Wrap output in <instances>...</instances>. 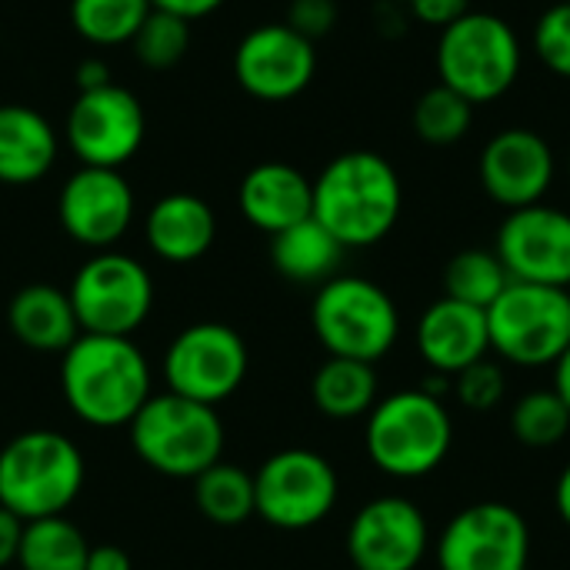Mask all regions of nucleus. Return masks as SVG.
Segmentation results:
<instances>
[{
	"instance_id": "obj_35",
	"label": "nucleus",
	"mask_w": 570,
	"mask_h": 570,
	"mask_svg": "<svg viewBox=\"0 0 570 570\" xmlns=\"http://www.w3.org/2000/svg\"><path fill=\"white\" fill-rule=\"evenodd\" d=\"M284 23L304 33L307 40H317L331 33V27L337 23V3L334 0H291Z\"/></svg>"
},
{
	"instance_id": "obj_3",
	"label": "nucleus",
	"mask_w": 570,
	"mask_h": 570,
	"mask_svg": "<svg viewBox=\"0 0 570 570\" xmlns=\"http://www.w3.org/2000/svg\"><path fill=\"white\" fill-rule=\"evenodd\" d=\"M371 464L394 481H421L434 474L454 448V417L444 397L407 387L381 397L364 428Z\"/></svg>"
},
{
	"instance_id": "obj_37",
	"label": "nucleus",
	"mask_w": 570,
	"mask_h": 570,
	"mask_svg": "<svg viewBox=\"0 0 570 570\" xmlns=\"http://www.w3.org/2000/svg\"><path fill=\"white\" fill-rule=\"evenodd\" d=\"M20 534H23V521L17 514H10L7 508H0V570L17 564Z\"/></svg>"
},
{
	"instance_id": "obj_38",
	"label": "nucleus",
	"mask_w": 570,
	"mask_h": 570,
	"mask_svg": "<svg viewBox=\"0 0 570 570\" xmlns=\"http://www.w3.org/2000/svg\"><path fill=\"white\" fill-rule=\"evenodd\" d=\"M73 80H77V90H80V94L100 90V87L114 83L110 67H107V60H100V57H83V60L77 63V70H73Z\"/></svg>"
},
{
	"instance_id": "obj_6",
	"label": "nucleus",
	"mask_w": 570,
	"mask_h": 570,
	"mask_svg": "<svg viewBox=\"0 0 570 570\" xmlns=\"http://www.w3.org/2000/svg\"><path fill=\"white\" fill-rule=\"evenodd\" d=\"M137 458L164 478H197L224 454V424L214 407L180 394H150L127 424Z\"/></svg>"
},
{
	"instance_id": "obj_23",
	"label": "nucleus",
	"mask_w": 570,
	"mask_h": 570,
	"mask_svg": "<svg viewBox=\"0 0 570 570\" xmlns=\"http://www.w3.org/2000/svg\"><path fill=\"white\" fill-rule=\"evenodd\" d=\"M7 324L23 347L40 354H63L80 337V324L67 291L50 284L20 287L7 307Z\"/></svg>"
},
{
	"instance_id": "obj_9",
	"label": "nucleus",
	"mask_w": 570,
	"mask_h": 570,
	"mask_svg": "<svg viewBox=\"0 0 570 570\" xmlns=\"http://www.w3.org/2000/svg\"><path fill=\"white\" fill-rule=\"evenodd\" d=\"M341 498V478L334 464L307 448H287L271 454L254 474V504L277 531H307L331 518Z\"/></svg>"
},
{
	"instance_id": "obj_13",
	"label": "nucleus",
	"mask_w": 570,
	"mask_h": 570,
	"mask_svg": "<svg viewBox=\"0 0 570 570\" xmlns=\"http://www.w3.org/2000/svg\"><path fill=\"white\" fill-rule=\"evenodd\" d=\"M63 134L83 167L120 170L140 150L147 117L140 100L127 87L107 83L100 90L77 94Z\"/></svg>"
},
{
	"instance_id": "obj_42",
	"label": "nucleus",
	"mask_w": 570,
	"mask_h": 570,
	"mask_svg": "<svg viewBox=\"0 0 570 570\" xmlns=\"http://www.w3.org/2000/svg\"><path fill=\"white\" fill-rule=\"evenodd\" d=\"M554 391H558V397L568 404L570 411V347L554 361Z\"/></svg>"
},
{
	"instance_id": "obj_21",
	"label": "nucleus",
	"mask_w": 570,
	"mask_h": 570,
	"mask_svg": "<svg viewBox=\"0 0 570 570\" xmlns=\"http://www.w3.org/2000/svg\"><path fill=\"white\" fill-rule=\"evenodd\" d=\"M144 237L160 261L190 264L214 247L217 217L210 204L197 194H167L147 210Z\"/></svg>"
},
{
	"instance_id": "obj_41",
	"label": "nucleus",
	"mask_w": 570,
	"mask_h": 570,
	"mask_svg": "<svg viewBox=\"0 0 570 570\" xmlns=\"http://www.w3.org/2000/svg\"><path fill=\"white\" fill-rule=\"evenodd\" d=\"M554 511H558L561 524L570 531V464L561 471V478L554 484Z\"/></svg>"
},
{
	"instance_id": "obj_16",
	"label": "nucleus",
	"mask_w": 570,
	"mask_h": 570,
	"mask_svg": "<svg viewBox=\"0 0 570 570\" xmlns=\"http://www.w3.org/2000/svg\"><path fill=\"white\" fill-rule=\"evenodd\" d=\"M317 70L314 40L297 33L287 23H261L234 50L237 83L267 104H281L307 90Z\"/></svg>"
},
{
	"instance_id": "obj_26",
	"label": "nucleus",
	"mask_w": 570,
	"mask_h": 570,
	"mask_svg": "<svg viewBox=\"0 0 570 570\" xmlns=\"http://www.w3.org/2000/svg\"><path fill=\"white\" fill-rule=\"evenodd\" d=\"M87 554L90 544L83 531L63 514L23 521L17 551L20 570H87Z\"/></svg>"
},
{
	"instance_id": "obj_36",
	"label": "nucleus",
	"mask_w": 570,
	"mask_h": 570,
	"mask_svg": "<svg viewBox=\"0 0 570 570\" xmlns=\"http://www.w3.org/2000/svg\"><path fill=\"white\" fill-rule=\"evenodd\" d=\"M411 7L428 27H438V30L451 27L454 20H461L471 10L468 0H411Z\"/></svg>"
},
{
	"instance_id": "obj_4",
	"label": "nucleus",
	"mask_w": 570,
	"mask_h": 570,
	"mask_svg": "<svg viewBox=\"0 0 570 570\" xmlns=\"http://www.w3.org/2000/svg\"><path fill=\"white\" fill-rule=\"evenodd\" d=\"M87 464L60 431H23L0 448V508L20 521L57 518L83 491Z\"/></svg>"
},
{
	"instance_id": "obj_12",
	"label": "nucleus",
	"mask_w": 570,
	"mask_h": 570,
	"mask_svg": "<svg viewBox=\"0 0 570 570\" xmlns=\"http://www.w3.org/2000/svg\"><path fill=\"white\" fill-rule=\"evenodd\" d=\"M438 570H531L528 518L504 501L461 508L434 544Z\"/></svg>"
},
{
	"instance_id": "obj_25",
	"label": "nucleus",
	"mask_w": 570,
	"mask_h": 570,
	"mask_svg": "<svg viewBox=\"0 0 570 570\" xmlns=\"http://www.w3.org/2000/svg\"><path fill=\"white\" fill-rule=\"evenodd\" d=\"M314 407L331 421H357L367 417L377 397V371L374 364L351 357H327L311 381Z\"/></svg>"
},
{
	"instance_id": "obj_30",
	"label": "nucleus",
	"mask_w": 570,
	"mask_h": 570,
	"mask_svg": "<svg viewBox=\"0 0 570 570\" xmlns=\"http://www.w3.org/2000/svg\"><path fill=\"white\" fill-rule=\"evenodd\" d=\"M508 424H511V438L521 448L551 451V448L564 444V438L570 434V411L554 387L551 391L541 387V391H528L521 401H514Z\"/></svg>"
},
{
	"instance_id": "obj_29",
	"label": "nucleus",
	"mask_w": 570,
	"mask_h": 570,
	"mask_svg": "<svg viewBox=\"0 0 570 570\" xmlns=\"http://www.w3.org/2000/svg\"><path fill=\"white\" fill-rule=\"evenodd\" d=\"M150 10V0H70V23L87 43L117 47L134 40Z\"/></svg>"
},
{
	"instance_id": "obj_34",
	"label": "nucleus",
	"mask_w": 570,
	"mask_h": 570,
	"mask_svg": "<svg viewBox=\"0 0 570 570\" xmlns=\"http://www.w3.org/2000/svg\"><path fill=\"white\" fill-rule=\"evenodd\" d=\"M531 43H534L538 60L551 73L570 80V0H561L554 7H548L538 17Z\"/></svg>"
},
{
	"instance_id": "obj_20",
	"label": "nucleus",
	"mask_w": 570,
	"mask_h": 570,
	"mask_svg": "<svg viewBox=\"0 0 570 570\" xmlns=\"http://www.w3.org/2000/svg\"><path fill=\"white\" fill-rule=\"evenodd\" d=\"M237 204L250 227L274 237L314 214V180H307L291 164L267 160L244 174Z\"/></svg>"
},
{
	"instance_id": "obj_40",
	"label": "nucleus",
	"mask_w": 570,
	"mask_h": 570,
	"mask_svg": "<svg viewBox=\"0 0 570 570\" xmlns=\"http://www.w3.org/2000/svg\"><path fill=\"white\" fill-rule=\"evenodd\" d=\"M87 570H134L130 554L117 544H97L87 554Z\"/></svg>"
},
{
	"instance_id": "obj_1",
	"label": "nucleus",
	"mask_w": 570,
	"mask_h": 570,
	"mask_svg": "<svg viewBox=\"0 0 570 570\" xmlns=\"http://www.w3.org/2000/svg\"><path fill=\"white\" fill-rule=\"evenodd\" d=\"M67 407L90 428H127L150 401V364L130 337L80 334L60 357Z\"/></svg>"
},
{
	"instance_id": "obj_43",
	"label": "nucleus",
	"mask_w": 570,
	"mask_h": 570,
	"mask_svg": "<svg viewBox=\"0 0 570 570\" xmlns=\"http://www.w3.org/2000/svg\"><path fill=\"white\" fill-rule=\"evenodd\" d=\"M568 174H570V154H568Z\"/></svg>"
},
{
	"instance_id": "obj_8",
	"label": "nucleus",
	"mask_w": 570,
	"mask_h": 570,
	"mask_svg": "<svg viewBox=\"0 0 570 570\" xmlns=\"http://www.w3.org/2000/svg\"><path fill=\"white\" fill-rule=\"evenodd\" d=\"M491 351L514 367L541 371L570 347V291L511 281L488 307Z\"/></svg>"
},
{
	"instance_id": "obj_27",
	"label": "nucleus",
	"mask_w": 570,
	"mask_h": 570,
	"mask_svg": "<svg viewBox=\"0 0 570 570\" xmlns=\"http://www.w3.org/2000/svg\"><path fill=\"white\" fill-rule=\"evenodd\" d=\"M194 504L217 528H237L257 514L254 504V474L237 464H210L194 478Z\"/></svg>"
},
{
	"instance_id": "obj_31",
	"label": "nucleus",
	"mask_w": 570,
	"mask_h": 570,
	"mask_svg": "<svg viewBox=\"0 0 570 570\" xmlns=\"http://www.w3.org/2000/svg\"><path fill=\"white\" fill-rule=\"evenodd\" d=\"M474 124V104L458 90L438 83L414 104V134L431 147H451L468 137Z\"/></svg>"
},
{
	"instance_id": "obj_28",
	"label": "nucleus",
	"mask_w": 570,
	"mask_h": 570,
	"mask_svg": "<svg viewBox=\"0 0 570 570\" xmlns=\"http://www.w3.org/2000/svg\"><path fill=\"white\" fill-rule=\"evenodd\" d=\"M508 284L511 274L504 271L501 257L488 247L458 250L444 267V297H454L481 311H488L504 294Z\"/></svg>"
},
{
	"instance_id": "obj_33",
	"label": "nucleus",
	"mask_w": 570,
	"mask_h": 570,
	"mask_svg": "<svg viewBox=\"0 0 570 570\" xmlns=\"http://www.w3.org/2000/svg\"><path fill=\"white\" fill-rule=\"evenodd\" d=\"M451 394L454 401L471 411V414H488L494 407H501L504 394H508V377H504V367L491 357L464 367L461 374L451 377Z\"/></svg>"
},
{
	"instance_id": "obj_22",
	"label": "nucleus",
	"mask_w": 570,
	"mask_h": 570,
	"mask_svg": "<svg viewBox=\"0 0 570 570\" xmlns=\"http://www.w3.org/2000/svg\"><path fill=\"white\" fill-rule=\"evenodd\" d=\"M53 160L57 134L50 120L27 104H0V184H37Z\"/></svg>"
},
{
	"instance_id": "obj_39",
	"label": "nucleus",
	"mask_w": 570,
	"mask_h": 570,
	"mask_svg": "<svg viewBox=\"0 0 570 570\" xmlns=\"http://www.w3.org/2000/svg\"><path fill=\"white\" fill-rule=\"evenodd\" d=\"M224 0H150L154 10H167L174 17H184V20H197V17H207L220 7Z\"/></svg>"
},
{
	"instance_id": "obj_7",
	"label": "nucleus",
	"mask_w": 570,
	"mask_h": 570,
	"mask_svg": "<svg viewBox=\"0 0 570 570\" xmlns=\"http://www.w3.org/2000/svg\"><path fill=\"white\" fill-rule=\"evenodd\" d=\"M438 73L444 87L471 104H491L504 97L521 73V40L504 17L468 10L441 30Z\"/></svg>"
},
{
	"instance_id": "obj_19",
	"label": "nucleus",
	"mask_w": 570,
	"mask_h": 570,
	"mask_svg": "<svg viewBox=\"0 0 570 570\" xmlns=\"http://www.w3.org/2000/svg\"><path fill=\"white\" fill-rule=\"evenodd\" d=\"M414 337L424 364L444 377H454L491 354L488 311L461 304L454 297H438L421 314Z\"/></svg>"
},
{
	"instance_id": "obj_18",
	"label": "nucleus",
	"mask_w": 570,
	"mask_h": 570,
	"mask_svg": "<svg viewBox=\"0 0 570 570\" xmlns=\"http://www.w3.org/2000/svg\"><path fill=\"white\" fill-rule=\"evenodd\" d=\"M554 174L558 157L551 144L531 127H508L494 134L478 160L484 194L508 210L541 204L554 184Z\"/></svg>"
},
{
	"instance_id": "obj_5",
	"label": "nucleus",
	"mask_w": 570,
	"mask_h": 570,
	"mask_svg": "<svg viewBox=\"0 0 570 570\" xmlns=\"http://www.w3.org/2000/svg\"><path fill=\"white\" fill-rule=\"evenodd\" d=\"M311 327L331 357H351L377 364L401 337V311L394 297L354 274L324 281L311 304Z\"/></svg>"
},
{
	"instance_id": "obj_32",
	"label": "nucleus",
	"mask_w": 570,
	"mask_h": 570,
	"mask_svg": "<svg viewBox=\"0 0 570 570\" xmlns=\"http://www.w3.org/2000/svg\"><path fill=\"white\" fill-rule=\"evenodd\" d=\"M137 60L150 70H167L174 67L187 47H190V20L174 17L167 10H150L147 20L140 23V30L130 40Z\"/></svg>"
},
{
	"instance_id": "obj_24",
	"label": "nucleus",
	"mask_w": 570,
	"mask_h": 570,
	"mask_svg": "<svg viewBox=\"0 0 570 570\" xmlns=\"http://www.w3.org/2000/svg\"><path fill=\"white\" fill-rule=\"evenodd\" d=\"M271 261L281 277L294 284H324L337 277L344 261V244L314 217L271 237Z\"/></svg>"
},
{
	"instance_id": "obj_17",
	"label": "nucleus",
	"mask_w": 570,
	"mask_h": 570,
	"mask_svg": "<svg viewBox=\"0 0 570 570\" xmlns=\"http://www.w3.org/2000/svg\"><path fill=\"white\" fill-rule=\"evenodd\" d=\"M60 224L70 240L110 250L134 224V190L114 167H83L60 187Z\"/></svg>"
},
{
	"instance_id": "obj_15",
	"label": "nucleus",
	"mask_w": 570,
	"mask_h": 570,
	"mask_svg": "<svg viewBox=\"0 0 570 570\" xmlns=\"http://www.w3.org/2000/svg\"><path fill=\"white\" fill-rule=\"evenodd\" d=\"M494 254L511 281L570 287V214L544 200L508 210L498 227Z\"/></svg>"
},
{
	"instance_id": "obj_2",
	"label": "nucleus",
	"mask_w": 570,
	"mask_h": 570,
	"mask_svg": "<svg viewBox=\"0 0 570 570\" xmlns=\"http://www.w3.org/2000/svg\"><path fill=\"white\" fill-rule=\"evenodd\" d=\"M404 190L394 164L374 150L337 154L314 180V220H321L344 250L381 244L401 217Z\"/></svg>"
},
{
	"instance_id": "obj_14",
	"label": "nucleus",
	"mask_w": 570,
	"mask_h": 570,
	"mask_svg": "<svg viewBox=\"0 0 570 570\" xmlns=\"http://www.w3.org/2000/svg\"><path fill=\"white\" fill-rule=\"evenodd\" d=\"M428 551L431 521L411 498H374L347 524V558L354 570H417Z\"/></svg>"
},
{
	"instance_id": "obj_10",
	"label": "nucleus",
	"mask_w": 570,
	"mask_h": 570,
	"mask_svg": "<svg viewBox=\"0 0 570 570\" xmlns=\"http://www.w3.org/2000/svg\"><path fill=\"white\" fill-rule=\"evenodd\" d=\"M80 334L130 337L154 307V281L147 267L117 250H97L67 291Z\"/></svg>"
},
{
	"instance_id": "obj_11",
	"label": "nucleus",
	"mask_w": 570,
	"mask_h": 570,
	"mask_svg": "<svg viewBox=\"0 0 570 570\" xmlns=\"http://www.w3.org/2000/svg\"><path fill=\"white\" fill-rule=\"evenodd\" d=\"M247 344L230 324L204 321L184 327L164 354V381L170 394L217 407L234 397L247 377Z\"/></svg>"
}]
</instances>
